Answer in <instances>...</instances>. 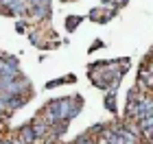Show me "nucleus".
I'll list each match as a JSON object with an SVG mask.
<instances>
[{"instance_id": "f257e3e1", "label": "nucleus", "mask_w": 153, "mask_h": 144, "mask_svg": "<svg viewBox=\"0 0 153 144\" xmlns=\"http://www.w3.org/2000/svg\"><path fill=\"white\" fill-rule=\"evenodd\" d=\"M138 144H149V142H138Z\"/></svg>"}]
</instances>
